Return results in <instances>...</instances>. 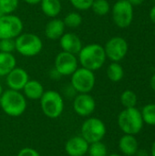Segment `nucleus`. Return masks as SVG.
I'll return each mask as SVG.
<instances>
[{"label": "nucleus", "instance_id": "nucleus-1", "mask_svg": "<svg viewBox=\"0 0 155 156\" xmlns=\"http://www.w3.org/2000/svg\"><path fill=\"white\" fill-rule=\"evenodd\" d=\"M106 58L104 48L97 43L83 46L78 54L79 64L91 71L100 69L104 65Z\"/></svg>", "mask_w": 155, "mask_h": 156}, {"label": "nucleus", "instance_id": "nucleus-2", "mask_svg": "<svg viewBox=\"0 0 155 156\" xmlns=\"http://www.w3.org/2000/svg\"><path fill=\"white\" fill-rule=\"evenodd\" d=\"M26 99L21 91L8 89L0 96V107L10 117H19L26 110Z\"/></svg>", "mask_w": 155, "mask_h": 156}, {"label": "nucleus", "instance_id": "nucleus-3", "mask_svg": "<svg viewBox=\"0 0 155 156\" xmlns=\"http://www.w3.org/2000/svg\"><path fill=\"white\" fill-rule=\"evenodd\" d=\"M142 112L133 108H125L118 116V125L124 134L136 135L143 128Z\"/></svg>", "mask_w": 155, "mask_h": 156}, {"label": "nucleus", "instance_id": "nucleus-4", "mask_svg": "<svg viewBox=\"0 0 155 156\" xmlns=\"http://www.w3.org/2000/svg\"><path fill=\"white\" fill-rule=\"evenodd\" d=\"M16 41V51L24 57H35L43 49L42 39L34 33H21Z\"/></svg>", "mask_w": 155, "mask_h": 156}, {"label": "nucleus", "instance_id": "nucleus-5", "mask_svg": "<svg viewBox=\"0 0 155 156\" xmlns=\"http://www.w3.org/2000/svg\"><path fill=\"white\" fill-rule=\"evenodd\" d=\"M40 108L45 116L49 119L58 118L64 111V99L56 90H45L40 98Z\"/></svg>", "mask_w": 155, "mask_h": 156}, {"label": "nucleus", "instance_id": "nucleus-6", "mask_svg": "<svg viewBox=\"0 0 155 156\" xmlns=\"http://www.w3.org/2000/svg\"><path fill=\"white\" fill-rule=\"evenodd\" d=\"M96 77L94 71L83 67L78 68L70 76V85L77 93H90L95 87Z\"/></svg>", "mask_w": 155, "mask_h": 156}, {"label": "nucleus", "instance_id": "nucleus-7", "mask_svg": "<svg viewBox=\"0 0 155 156\" xmlns=\"http://www.w3.org/2000/svg\"><path fill=\"white\" fill-rule=\"evenodd\" d=\"M81 136L90 144L100 142L107 133L105 123L99 118H88L81 125Z\"/></svg>", "mask_w": 155, "mask_h": 156}, {"label": "nucleus", "instance_id": "nucleus-8", "mask_svg": "<svg viewBox=\"0 0 155 156\" xmlns=\"http://www.w3.org/2000/svg\"><path fill=\"white\" fill-rule=\"evenodd\" d=\"M23 28L24 24L19 16L13 14L0 16V39L16 38L23 32Z\"/></svg>", "mask_w": 155, "mask_h": 156}, {"label": "nucleus", "instance_id": "nucleus-9", "mask_svg": "<svg viewBox=\"0 0 155 156\" xmlns=\"http://www.w3.org/2000/svg\"><path fill=\"white\" fill-rule=\"evenodd\" d=\"M112 20L114 24L121 27H128L133 19V6L127 1H117L111 8Z\"/></svg>", "mask_w": 155, "mask_h": 156}, {"label": "nucleus", "instance_id": "nucleus-10", "mask_svg": "<svg viewBox=\"0 0 155 156\" xmlns=\"http://www.w3.org/2000/svg\"><path fill=\"white\" fill-rule=\"evenodd\" d=\"M106 57L112 62H119L124 58L128 52V43L122 37H113L110 38L103 47Z\"/></svg>", "mask_w": 155, "mask_h": 156}, {"label": "nucleus", "instance_id": "nucleus-11", "mask_svg": "<svg viewBox=\"0 0 155 156\" xmlns=\"http://www.w3.org/2000/svg\"><path fill=\"white\" fill-rule=\"evenodd\" d=\"M54 68L62 76H71L79 68V60L76 55L60 51L55 58Z\"/></svg>", "mask_w": 155, "mask_h": 156}, {"label": "nucleus", "instance_id": "nucleus-12", "mask_svg": "<svg viewBox=\"0 0 155 156\" xmlns=\"http://www.w3.org/2000/svg\"><path fill=\"white\" fill-rule=\"evenodd\" d=\"M73 109L79 116L89 117L96 109V101L90 93H78L73 99Z\"/></svg>", "mask_w": 155, "mask_h": 156}, {"label": "nucleus", "instance_id": "nucleus-13", "mask_svg": "<svg viewBox=\"0 0 155 156\" xmlns=\"http://www.w3.org/2000/svg\"><path fill=\"white\" fill-rule=\"evenodd\" d=\"M28 80L29 76L27 71L19 67H16L5 76V82L8 89L14 90L21 91Z\"/></svg>", "mask_w": 155, "mask_h": 156}, {"label": "nucleus", "instance_id": "nucleus-14", "mask_svg": "<svg viewBox=\"0 0 155 156\" xmlns=\"http://www.w3.org/2000/svg\"><path fill=\"white\" fill-rule=\"evenodd\" d=\"M90 144L81 136L69 138L65 144V151L69 156H84L88 154Z\"/></svg>", "mask_w": 155, "mask_h": 156}, {"label": "nucleus", "instance_id": "nucleus-15", "mask_svg": "<svg viewBox=\"0 0 155 156\" xmlns=\"http://www.w3.org/2000/svg\"><path fill=\"white\" fill-rule=\"evenodd\" d=\"M59 46L62 51L78 55L82 48V41L80 37L72 32H65L59 38Z\"/></svg>", "mask_w": 155, "mask_h": 156}, {"label": "nucleus", "instance_id": "nucleus-16", "mask_svg": "<svg viewBox=\"0 0 155 156\" xmlns=\"http://www.w3.org/2000/svg\"><path fill=\"white\" fill-rule=\"evenodd\" d=\"M66 26L63 19L60 18H51L45 27V36L50 40L59 39L65 33Z\"/></svg>", "mask_w": 155, "mask_h": 156}, {"label": "nucleus", "instance_id": "nucleus-17", "mask_svg": "<svg viewBox=\"0 0 155 156\" xmlns=\"http://www.w3.org/2000/svg\"><path fill=\"white\" fill-rule=\"evenodd\" d=\"M22 90L26 99H28L31 101L40 100L43 93L45 92L42 83L37 80H29Z\"/></svg>", "mask_w": 155, "mask_h": 156}, {"label": "nucleus", "instance_id": "nucleus-18", "mask_svg": "<svg viewBox=\"0 0 155 156\" xmlns=\"http://www.w3.org/2000/svg\"><path fill=\"white\" fill-rule=\"evenodd\" d=\"M139 145L134 135L124 134L119 141V149L126 156H133L137 154Z\"/></svg>", "mask_w": 155, "mask_h": 156}, {"label": "nucleus", "instance_id": "nucleus-19", "mask_svg": "<svg viewBox=\"0 0 155 156\" xmlns=\"http://www.w3.org/2000/svg\"><path fill=\"white\" fill-rule=\"evenodd\" d=\"M39 5L42 13L50 18L57 17L62 10L60 0H41Z\"/></svg>", "mask_w": 155, "mask_h": 156}, {"label": "nucleus", "instance_id": "nucleus-20", "mask_svg": "<svg viewBox=\"0 0 155 156\" xmlns=\"http://www.w3.org/2000/svg\"><path fill=\"white\" fill-rule=\"evenodd\" d=\"M16 67V59L13 53L0 52V77H5Z\"/></svg>", "mask_w": 155, "mask_h": 156}, {"label": "nucleus", "instance_id": "nucleus-21", "mask_svg": "<svg viewBox=\"0 0 155 156\" xmlns=\"http://www.w3.org/2000/svg\"><path fill=\"white\" fill-rule=\"evenodd\" d=\"M124 76L123 68L118 62L111 63L107 68V77L112 82H119Z\"/></svg>", "mask_w": 155, "mask_h": 156}, {"label": "nucleus", "instance_id": "nucleus-22", "mask_svg": "<svg viewBox=\"0 0 155 156\" xmlns=\"http://www.w3.org/2000/svg\"><path fill=\"white\" fill-rule=\"evenodd\" d=\"M82 16L79 12L72 11L67 14V16L64 17L63 22L66 26V27L69 28H77L82 24Z\"/></svg>", "mask_w": 155, "mask_h": 156}, {"label": "nucleus", "instance_id": "nucleus-23", "mask_svg": "<svg viewBox=\"0 0 155 156\" xmlns=\"http://www.w3.org/2000/svg\"><path fill=\"white\" fill-rule=\"evenodd\" d=\"M90 9L97 16H106L110 12L111 5L108 0H94L91 5Z\"/></svg>", "mask_w": 155, "mask_h": 156}, {"label": "nucleus", "instance_id": "nucleus-24", "mask_svg": "<svg viewBox=\"0 0 155 156\" xmlns=\"http://www.w3.org/2000/svg\"><path fill=\"white\" fill-rule=\"evenodd\" d=\"M121 102L124 108H133L137 104V95L131 90H124L121 95Z\"/></svg>", "mask_w": 155, "mask_h": 156}, {"label": "nucleus", "instance_id": "nucleus-25", "mask_svg": "<svg viewBox=\"0 0 155 156\" xmlns=\"http://www.w3.org/2000/svg\"><path fill=\"white\" fill-rule=\"evenodd\" d=\"M141 112L143 122L152 126H155V103L145 105Z\"/></svg>", "mask_w": 155, "mask_h": 156}, {"label": "nucleus", "instance_id": "nucleus-26", "mask_svg": "<svg viewBox=\"0 0 155 156\" xmlns=\"http://www.w3.org/2000/svg\"><path fill=\"white\" fill-rule=\"evenodd\" d=\"M88 154L90 156H107L108 149L107 146L100 141V142L90 144L89 145Z\"/></svg>", "mask_w": 155, "mask_h": 156}, {"label": "nucleus", "instance_id": "nucleus-27", "mask_svg": "<svg viewBox=\"0 0 155 156\" xmlns=\"http://www.w3.org/2000/svg\"><path fill=\"white\" fill-rule=\"evenodd\" d=\"M19 0H0V11L4 15L13 14L18 7Z\"/></svg>", "mask_w": 155, "mask_h": 156}, {"label": "nucleus", "instance_id": "nucleus-28", "mask_svg": "<svg viewBox=\"0 0 155 156\" xmlns=\"http://www.w3.org/2000/svg\"><path fill=\"white\" fill-rule=\"evenodd\" d=\"M16 51L15 38H3L0 39V52L13 53Z\"/></svg>", "mask_w": 155, "mask_h": 156}, {"label": "nucleus", "instance_id": "nucleus-29", "mask_svg": "<svg viewBox=\"0 0 155 156\" xmlns=\"http://www.w3.org/2000/svg\"><path fill=\"white\" fill-rule=\"evenodd\" d=\"M94 0H69L71 5L79 11H86L90 9Z\"/></svg>", "mask_w": 155, "mask_h": 156}, {"label": "nucleus", "instance_id": "nucleus-30", "mask_svg": "<svg viewBox=\"0 0 155 156\" xmlns=\"http://www.w3.org/2000/svg\"><path fill=\"white\" fill-rule=\"evenodd\" d=\"M17 156H41V155H40V154H39L37 150H35V149H33V148H31V147H25V148H22V149L18 152Z\"/></svg>", "mask_w": 155, "mask_h": 156}, {"label": "nucleus", "instance_id": "nucleus-31", "mask_svg": "<svg viewBox=\"0 0 155 156\" xmlns=\"http://www.w3.org/2000/svg\"><path fill=\"white\" fill-rule=\"evenodd\" d=\"M65 95L67 96V97H69V98H73L74 99V97L78 94L77 93V91L73 89V87L71 86V85H69L66 90H65Z\"/></svg>", "mask_w": 155, "mask_h": 156}, {"label": "nucleus", "instance_id": "nucleus-32", "mask_svg": "<svg viewBox=\"0 0 155 156\" xmlns=\"http://www.w3.org/2000/svg\"><path fill=\"white\" fill-rule=\"evenodd\" d=\"M61 77H62V76L58 72V70H57L55 68H54V69H52L49 71V78H50L51 80H59Z\"/></svg>", "mask_w": 155, "mask_h": 156}, {"label": "nucleus", "instance_id": "nucleus-33", "mask_svg": "<svg viewBox=\"0 0 155 156\" xmlns=\"http://www.w3.org/2000/svg\"><path fill=\"white\" fill-rule=\"evenodd\" d=\"M132 6L133 5H142L143 2H144V0H127Z\"/></svg>", "mask_w": 155, "mask_h": 156}, {"label": "nucleus", "instance_id": "nucleus-34", "mask_svg": "<svg viewBox=\"0 0 155 156\" xmlns=\"http://www.w3.org/2000/svg\"><path fill=\"white\" fill-rule=\"evenodd\" d=\"M150 18H151L152 22H153L155 24V5L153 6V8L150 11Z\"/></svg>", "mask_w": 155, "mask_h": 156}, {"label": "nucleus", "instance_id": "nucleus-35", "mask_svg": "<svg viewBox=\"0 0 155 156\" xmlns=\"http://www.w3.org/2000/svg\"><path fill=\"white\" fill-rule=\"evenodd\" d=\"M25 3H26V4H28V5H37V4H39L40 2H41V0H23Z\"/></svg>", "mask_w": 155, "mask_h": 156}, {"label": "nucleus", "instance_id": "nucleus-36", "mask_svg": "<svg viewBox=\"0 0 155 156\" xmlns=\"http://www.w3.org/2000/svg\"><path fill=\"white\" fill-rule=\"evenodd\" d=\"M150 84H151V87L152 89L155 91V74L153 75V77L151 78V80H150Z\"/></svg>", "mask_w": 155, "mask_h": 156}, {"label": "nucleus", "instance_id": "nucleus-37", "mask_svg": "<svg viewBox=\"0 0 155 156\" xmlns=\"http://www.w3.org/2000/svg\"><path fill=\"white\" fill-rule=\"evenodd\" d=\"M151 153H152V156H155V141L153 142V145H152V150H151Z\"/></svg>", "mask_w": 155, "mask_h": 156}, {"label": "nucleus", "instance_id": "nucleus-38", "mask_svg": "<svg viewBox=\"0 0 155 156\" xmlns=\"http://www.w3.org/2000/svg\"><path fill=\"white\" fill-rule=\"evenodd\" d=\"M3 87H2V85H1V83H0V96L2 95V93H3Z\"/></svg>", "mask_w": 155, "mask_h": 156}, {"label": "nucleus", "instance_id": "nucleus-39", "mask_svg": "<svg viewBox=\"0 0 155 156\" xmlns=\"http://www.w3.org/2000/svg\"><path fill=\"white\" fill-rule=\"evenodd\" d=\"M107 156H122V155H120V154H108Z\"/></svg>", "mask_w": 155, "mask_h": 156}, {"label": "nucleus", "instance_id": "nucleus-40", "mask_svg": "<svg viewBox=\"0 0 155 156\" xmlns=\"http://www.w3.org/2000/svg\"><path fill=\"white\" fill-rule=\"evenodd\" d=\"M4 16V14H3V13H2V12L0 11V16Z\"/></svg>", "mask_w": 155, "mask_h": 156}, {"label": "nucleus", "instance_id": "nucleus-41", "mask_svg": "<svg viewBox=\"0 0 155 156\" xmlns=\"http://www.w3.org/2000/svg\"><path fill=\"white\" fill-rule=\"evenodd\" d=\"M116 1H122V0H116Z\"/></svg>", "mask_w": 155, "mask_h": 156}, {"label": "nucleus", "instance_id": "nucleus-42", "mask_svg": "<svg viewBox=\"0 0 155 156\" xmlns=\"http://www.w3.org/2000/svg\"><path fill=\"white\" fill-rule=\"evenodd\" d=\"M154 33H155V30H154Z\"/></svg>", "mask_w": 155, "mask_h": 156}, {"label": "nucleus", "instance_id": "nucleus-43", "mask_svg": "<svg viewBox=\"0 0 155 156\" xmlns=\"http://www.w3.org/2000/svg\"><path fill=\"white\" fill-rule=\"evenodd\" d=\"M154 1H155V0H154Z\"/></svg>", "mask_w": 155, "mask_h": 156}]
</instances>
